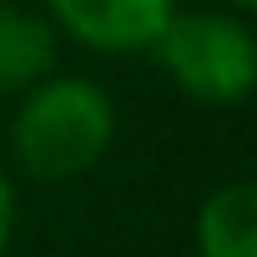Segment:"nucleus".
<instances>
[{
	"instance_id": "nucleus-1",
	"label": "nucleus",
	"mask_w": 257,
	"mask_h": 257,
	"mask_svg": "<svg viewBox=\"0 0 257 257\" xmlns=\"http://www.w3.org/2000/svg\"><path fill=\"white\" fill-rule=\"evenodd\" d=\"M116 142V106L91 76H41L21 91L11 121V157L36 182L86 177Z\"/></svg>"
},
{
	"instance_id": "nucleus-2",
	"label": "nucleus",
	"mask_w": 257,
	"mask_h": 257,
	"mask_svg": "<svg viewBox=\"0 0 257 257\" xmlns=\"http://www.w3.org/2000/svg\"><path fill=\"white\" fill-rule=\"evenodd\" d=\"M162 71L202 106H242L257 81V41L242 11H172L152 41Z\"/></svg>"
},
{
	"instance_id": "nucleus-3",
	"label": "nucleus",
	"mask_w": 257,
	"mask_h": 257,
	"mask_svg": "<svg viewBox=\"0 0 257 257\" xmlns=\"http://www.w3.org/2000/svg\"><path fill=\"white\" fill-rule=\"evenodd\" d=\"M172 11L177 0H41V16L56 26V36H71L101 56L152 51Z\"/></svg>"
},
{
	"instance_id": "nucleus-4",
	"label": "nucleus",
	"mask_w": 257,
	"mask_h": 257,
	"mask_svg": "<svg viewBox=\"0 0 257 257\" xmlns=\"http://www.w3.org/2000/svg\"><path fill=\"white\" fill-rule=\"evenodd\" d=\"M56 71V26L41 11L0 0V96L31 91Z\"/></svg>"
},
{
	"instance_id": "nucleus-5",
	"label": "nucleus",
	"mask_w": 257,
	"mask_h": 257,
	"mask_svg": "<svg viewBox=\"0 0 257 257\" xmlns=\"http://www.w3.org/2000/svg\"><path fill=\"white\" fill-rule=\"evenodd\" d=\"M197 257H257V187L227 182L197 207Z\"/></svg>"
},
{
	"instance_id": "nucleus-6",
	"label": "nucleus",
	"mask_w": 257,
	"mask_h": 257,
	"mask_svg": "<svg viewBox=\"0 0 257 257\" xmlns=\"http://www.w3.org/2000/svg\"><path fill=\"white\" fill-rule=\"evenodd\" d=\"M11 237H16V187H11L6 172H0V257H6Z\"/></svg>"
},
{
	"instance_id": "nucleus-7",
	"label": "nucleus",
	"mask_w": 257,
	"mask_h": 257,
	"mask_svg": "<svg viewBox=\"0 0 257 257\" xmlns=\"http://www.w3.org/2000/svg\"><path fill=\"white\" fill-rule=\"evenodd\" d=\"M222 6H227V11H242V16H247V11L257 6V0H222Z\"/></svg>"
}]
</instances>
